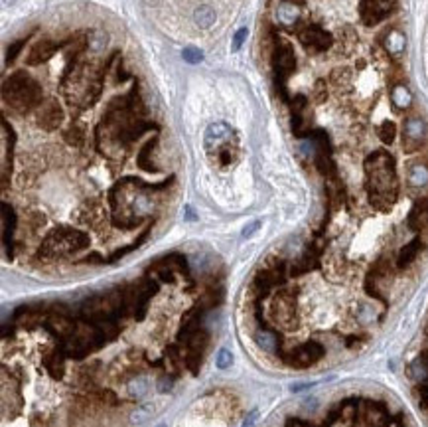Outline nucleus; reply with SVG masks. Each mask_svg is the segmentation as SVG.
Listing matches in <instances>:
<instances>
[{"label": "nucleus", "instance_id": "nucleus-30", "mask_svg": "<svg viewBox=\"0 0 428 427\" xmlns=\"http://www.w3.org/2000/svg\"><path fill=\"white\" fill-rule=\"evenodd\" d=\"M63 137H65V141L69 142V144H75V146L83 144V139H85V137H83V131L79 129V127H71Z\"/></svg>", "mask_w": 428, "mask_h": 427}, {"label": "nucleus", "instance_id": "nucleus-5", "mask_svg": "<svg viewBox=\"0 0 428 427\" xmlns=\"http://www.w3.org/2000/svg\"><path fill=\"white\" fill-rule=\"evenodd\" d=\"M273 65H275V73H277V85L278 91L284 99H288L286 95V79L288 76L294 71L296 67V55H294V50L288 42H277L275 46V52H273Z\"/></svg>", "mask_w": 428, "mask_h": 427}, {"label": "nucleus", "instance_id": "nucleus-14", "mask_svg": "<svg viewBox=\"0 0 428 427\" xmlns=\"http://www.w3.org/2000/svg\"><path fill=\"white\" fill-rule=\"evenodd\" d=\"M277 16H278V22L280 24H284V26H294L296 24V20H298V16H300V12H298V6L294 4V2H284V4H280L277 10Z\"/></svg>", "mask_w": 428, "mask_h": 427}, {"label": "nucleus", "instance_id": "nucleus-22", "mask_svg": "<svg viewBox=\"0 0 428 427\" xmlns=\"http://www.w3.org/2000/svg\"><path fill=\"white\" fill-rule=\"evenodd\" d=\"M107 34H105V30H91L89 32V38H87V46L93 50V52H99V50H103L105 46H107Z\"/></svg>", "mask_w": 428, "mask_h": 427}, {"label": "nucleus", "instance_id": "nucleus-25", "mask_svg": "<svg viewBox=\"0 0 428 427\" xmlns=\"http://www.w3.org/2000/svg\"><path fill=\"white\" fill-rule=\"evenodd\" d=\"M46 368H48V372H50L53 378H62L63 360L62 358H57V354H50V356L46 358Z\"/></svg>", "mask_w": 428, "mask_h": 427}, {"label": "nucleus", "instance_id": "nucleus-24", "mask_svg": "<svg viewBox=\"0 0 428 427\" xmlns=\"http://www.w3.org/2000/svg\"><path fill=\"white\" fill-rule=\"evenodd\" d=\"M377 135H379V139L385 142V144H391V142L395 141V135H397V127H395V123H393V121H383V123L379 125Z\"/></svg>", "mask_w": 428, "mask_h": 427}, {"label": "nucleus", "instance_id": "nucleus-36", "mask_svg": "<svg viewBox=\"0 0 428 427\" xmlns=\"http://www.w3.org/2000/svg\"><path fill=\"white\" fill-rule=\"evenodd\" d=\"M257 415H259V412H257V410H255V412H251V414H249V417L245 419V423H243V427H252V423L257 421Z\"/></svg>", "mask_w": 428, "mask_h": 427}, {"label": "nucleus", "instance_id": "nucleus-4", "mask_svg": "<svg viewBox=\"0 0 428 427\" xmlns=\"http://www.w3.org/2000/svg\"><path fill=\"white\" fill-rule=\"evenodd\" d=\"M89 246V235L67 226H60L55 230H51L46 239L40 246V257L42 259H55L67 255V253H75Z\"/></svg>", "mask_w": 428, "mask_h": 427}, {"label": "nucleus", "instance_id": "nucleus-3", "mask_svg": "<svg viewBox=\"0 0 428 427\" xmlns=\"http://www.w3.org/2000/svg\"><path fill=\"white\" fill-rule=\"evenodd\" d=\"M4 101L16 111H28L30 107L42 103V87L36 79H32L24 71H16L2 85Z\"/></svg>", "mask_w": 428, "mask_h": 427}, {"label": "nucleus", "instance_id": "nucleus-21", "mask_svg": "<svg viewBox=\"0 0 428 427\" xmlns=\"http://www.w3.org/2000/svg\"><path fill=\"white\" fill-rule=\"evenodd\" d=\"M408 180H411V184H413V186H416V188H420V186H426V184H428V169H426V166H422V164H415V166L411 169Z\"/></svg>", "mask_w": 428, "mask_h": 427}, {"label": "nucleus", "instance_id": "nucleus-2", "mask_svg": "<svg viewBox=\"0 0 428 427\" xmlns=\"http://www.w3.org/2000/svg\"><path fill=\"white\" fill-rule=\"evenodd\" d=\"M203 146L209 160L219 169H229L239 156V137L223 121L211 123L203 135Z\"/></svg>", "mask_w": 428, "mask_h": 427}, {"label": "nucleus", "instance_id": "nucleus-17", "mask_svg": "<svg viewBox=\"0 0 428 427\" xmlns=\"http://www.w3.org/2000/svg\"><path fill=\"white\" fill-rule=\"evenodd\" d=\"M207 342H209V337H207V332L205 330H196V332H191L188 338V348L189 352H193V354H202L203 348L207 346Z\"/></svg>", "mask_w": 428, "mask_h": 427}, {"label": "nucleus", "instance_id": "nucleus-19", "mask_svg": "<svg viewBox=\"0 0 428 427\" xmlns=\"http://www.w3.org/2000/svg\"><path fill=\"white\" fill-rule=\"evenodd\" d=\"M2 221H4V247L8 251V242L14 232V210L8 204H2Z\"/></svg>", "mask_w": 428, "mask_h": 427}, {"label": "nucleus", "instance_id": "nucleus-23", "mask_svg": "<svg viewBox=\"0 0 428 427\" xmlns=\"http://www.w3.org/2000/svg\"><path fill=\"white\" fill-rule=\"evenodd\" d=\"M152 414H154V403H142L140 407H137V410L132 412V415H130V423L140 425V423H144Z\"/></svg>", "mask_w": 428, "mask_h": 427}, {"label": "nucleus", "instance_id": "nucleus-16", "mask_svg": "<svg viewBox=\"0 0 428 427\" xmlns=\"http://www.w3.org/2000/svg\"><path fill=\"white\" fill-rule=\"evenodd\" d=\"M383 44H385L387 52L393 53V55H397V53H401L404 50V34L403 32H399V30H389Z\"/></svg>", "mask_w": 428, "mask_h": 427}, {"label": "nucleus", "instance_id": "nucleus-28", "mask_svg": "<svg viewBox=\"0 0 428 427\" xmlns=\"http://www.w3.org/2000/svg\"><path fill=\"white\" fill-rule=\"evenodd\" d=\"M182 58H184L188 64H200L203 60V53H202V50H198V48H193V46H188V48L182 50Z\"/></svg>", "mask_w": 428, "mask_h": 427}, {"label": "nucleus", "instance_id": "nucleus-34", "mask_svg": "<svg viewBox=\"0 0 428 427\" xmlns=\"http://www.w3.org/2000/svg\"><path fill=\"white\" fill-rule=\"evenodd\" d=\"M259 228H261V220H252V221H249L245 228H243L241 235H243V237H251L255 232H259Z\"/></svg>", "mask_w": 428, "mask_h": 427}, {"label": "nucleus", "instance_id": "nucleus-31", "mask_svg": "<svg viewBox=\"0 0 428 427\" xmlns=\"http://www.w3.org/2000/svg\"><path fill=\"white\" fill-rule=\"evenodd\" d=\"M247 34H249V30L247 28H239L237 32H235V36H233V44H231V50L233 52H239L241 46L245 44V40H247Z\"/></svg>", "mask_w": 428, "mask_h": 427}, {"label": "nucleus", "instance_id": "nucleus-6", "mask_svg": "<svg viewBox=\"0 0 428 427\" xmlns=\"http://www.w3.org/2000/svg\"><path fill=\"white\" fill-rule=\"evenodd\" d=\"M298 40L304 48L310 53H322L326 52L327 48L334 44L332 34L326 32L324 28L316 26V24H308L298 30Z\"/></svg>", "mask_w": 428, "mask_h": 427}, {"label": "nucleus", "instance_id": "nucleus-29", "mask_svg": "<svg viewBox=\"0 0 428 427\" xmlns=\"http://www.w3.org/2000/svg\"><path fill=\"white\" fill-rule=\"evenodd\" d=\"M215 362H217V368L219 370H227L231 364H233V354L227 348H221L215 356Z\"/></svg>", "mask_w": 428, "mask_h": 427}, {"label": "nucleus", "instance_id": "nucleus-12", "mask_svg": "<svg viewBox=\"0 0 428 427\" xmlns=\"http://www.w3.org/2000/svg\"><path fill=\"white\" fill-rule=\"evenodd\" d=\"M428 226V198L426 200H418L411 214H408V228L413 232H420L422 228Z\"/></svg>", "mask_w": 428, "mask_h": 427}, {"label": "nucleus", "instance_id": "nucleus-9", "mask_svg": "<svg viewBox=\"0 0 428 427\" xmlns=\"http://www.w3.org/2000/svg\"><path fill=\"white\" fill-rule=\"evenodd\" d=\"M424 133H426V125L422 119L418 117H413L404 123L403 129V146L404 151L408 153H415L416 148L422 144V139H424Z\"/></svg>", "mask_w": 428, "mask_h": 427}, {"label": "nucleus", "instance_id": "nucleus-15", "mask_svg": "<svg viewBox=\"0 0 428 427\" xmlns=\"http://www.w3.org/2000/svg\"><path fill=\"white\" fill-rule=\"evenodd\" d=\"M391 101H393V105L397 109H401V111L408 109L411 103H413V93L408 91V87H404V85H395L393 91H391Z\"/></svg>", "mask_w": 428, "mask_h": 427}, {"label": "nucleus", "instance_id": "nucleus-26", "mask_svg": "<svg viewBox=\"0 0 428 427\" xmlns=\"http://www.w3.org/2000/svg\"><path fill=\"white\" fill-rule=\"evenodd\" d=\"M146 392H148V382H146V378H139V380L130 382V386H128V394H130L132 398H142Z\"/></svg>", "mask_w": 428, "mask_h": 427}, {"label": "nucleus", "instance_id": "nucleus-8", "mask_svg": "<svg viewBox=\"0 0 428 427\" xmlns=\"http://www.w3.org/2000/svg\"><path fill=\"white\" fill-rule=\"evenodd\" d=\"M38 125L44 131H53L62 125L63 109L55 99H48L38 105Z\"/></svg>", "mask_w": 428, "mask_h": 427}, {"label": "nucleus", "instance_id": "nucleus-20", "mask_svg": "<svg viewBox=\"0 0 428 427\" xmlns=\"http://www.w3.org/2000/svg\"><path fill=\"white\" fill-rule=\"evenodd\" d=\"M329 81H332L334 87L343 89L345 85L352 83V71H349L347 67H338V69H334V71L329 73Z\"/></svg>", "mask_w": 428, "mask_h": 427}, {"label": "nucleus", "instance_id": "nucleus-32", "mask_svg": "<svg viewBox=\"0 0 428 427\" xmlns=\"http://www.w3.org/2000/svg\"><path fill=\"white\" fill-rule=\"evenodd\" d=\"M327 97V91H326V81L324 79H318L314 83V99L318 103H324Z\"/></svg>", "mask_w": 428, "mask_h": 427}, {"label": "nucleus", "instance_id": "nucleus-7", "mask_svg": "<svg viewBox=\"0 0 428 427\" xmlns=\"http://www.w3.org/2000/svg\"><path fill=\"white\" fill-rule=\"evenodd\" d=\"M393 12V0H359V18L365 26H375Z\"/></svg>", "mask_w": 428, "mask_h": 427}, {"label": "nucleus", "instance_id": "nucleus-35", "mask_svg": "<svg viewBox=\"0 0 428 427\" xmlns=\"http://www.w3.org/2000/svg\"><path fill=\"white\" fill-rule=\"evenodd\" d=\"M172 388H174V380H172L170 376H162V378L158 380V389H160L162 394H166V392H170Z\"/></svg>", "mask_w": 428, "mask_h": 427}, {"label": "nucleus", "instance_id": "nucleus-1", "mask_svg": "<svg viewBox=\"0 0 428 427\" xmlns=\"http://www.w3.org/2000/svg\"><path fill=\"white\" fill-rule=\"evenodd\" d=\"M365 176H367V194L371 206L381 212H387L397 200V172H395V158L389 153H373L365 158Z\"/></svg>", "mask_w": 428, "mask_h": 427}, {"label": "nucleus", "instance_id": "nucleus-18", "mask_svg": "<svg viewBox=\"0 0 428 427\" xmlns=\"http://www.w3.org/2000/svg\"><path fill=\"white\" fill-rule=\"evenodd\" d=\"M193 20L200 28H209L215 24V10L211 6H200L193 12Z\"/></svg>", "mask_w": 428, "mask_h": 427}, {"label": "nucleus", "instance_id": "nucleus-27", "mask_svg": "<svg viewBox=\"0 0 428 427\" xmlns=\"http://www.w3.org/2000/svg\"><path fill=\"white\" fill-rule=\"evenodd\" d=\"M255 340H257V344H259V348L263 350H275L277 348V340L273 338V335H268V332H259L257 337H255Z\"/></svg>", "mask_w": 428, "mask_h": 427}, {"label": "nucleus", "instance_id": "nucleus-33", "mask_svg": "<svg viewBox=\"0 0 428 427\" xmlns=\"http://www.w3.org/2000/svg\"><path fill=\"white\" fill-rule=\"evenodd\" d=\"M22 46H24V40H18V42H14L12 46H10V50H8V53H6V62H8V64L16 60V55L20 53Z\"/></svg>", "mask_w": 428, "mask_h": 427}, {"label": "nucleus", "instance_id": "nucleus-11", "mask_svg": "<svg viewBox=\"0 0 428 427\" xmlns=\"http://www.w3.org/2000/svg\"><path fill=\"white\" fill-rule=\"evenodd\" d=\"M55 50H57V44H53L50 40H42L38 44H34V48L30 50L26 62H28V65H40L42 62H48L55 53Z\"/></svg>", "mask_w": 428, "mask_h": 427}, {"label": "nucleus", "instance_id": "nucleus-10", "mask_svg": "<svg viewBox=\"0 0 428 427\" xmlns=\"http://www.w3.org/2000/svg\"><path fill=\"white\" fill-rule=\"evenodd\" d=\"M322 356H324V348L320 344H316V342H310V344H306L302 348L294 350L286 358V362L290 366H296V368H306L310 364L318 362Z\"/></svg>", "mask_w": 428, "mask_h": 427}, {"label": "nucleus", "instance_id": "nucleus-37", "mask_svg": "<svg viewBox=\"0 0 428 427\" xmlns=\"http://www.w3.org/2000/svg\"><path fill=\"white\" fill-rule=\"evenodd\" d=\"M158 427H166V425H164V423H160V425H158Z\"/></svg>", "mask_w": 428, "mask_h": 427}, {"label": "nucleus", "instance_id": "nucleus-13", "mask_svg": "<svg viewBox=\"0 0 428 427\" xmlns=\"http://www.w3.org/2000/svg\"><path fill=\"white\" fill-rule=\"evenodd\" d=\"M422 249V242H420V237H415L411 244H406V246L401 249V253H399V259H397V265L401 267V269H404V267H408L413 261L416 259V255H418V251Z\"/></svg>", "mask_w": 428, "mask_h": 427}]
</instances>
